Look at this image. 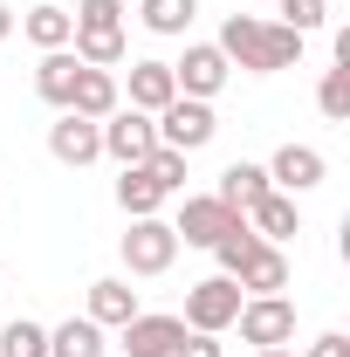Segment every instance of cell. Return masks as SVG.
<instances>
[{"instance_id":"cell-1","label":"cell","mask_w":350,"mask_h":357,"mask_svg":"<svg viewBox=\"0 0 350 357\" xmlns=\"http://www.w3.org/2000/svg\"><path fill=\"white\" fill-rule=\"evenodd\" d=\"M213 48L227 55V62L254 69V76H282V69L303 62V35L282 28V21H261V14H227V28H220Z\"/></svg>"},{"instance_id":"cell-2","label":"cell","mask_w":350,"mask_h":357,"mask_svg":"<svg viewBox=\"0 0 350 357\" xmlns=\"http://www.w3.org/2000/svg\"><path fill=\"white\" fill-rule=\"evenodd\" d=\"M241 282L234 275H206V282H192L185 289V330H206V337H220V330H234V316H241Z\"/></svg>"},{"instance_id":"cell-3","label":"cell","mask_w":350,"mask_h":357,"mask_svg":"<svg viewBox=\"0 0 350 357\" xmlns=\"http://www.w3.org/2000/svg\"><path fill=\"white\" fill-rule=\"evenodd\" d=\"M151 124H158V144H165V151H185V158H192L199 144H213V131H220L213 103H199V96H172Z\"/></svg>"},{"instance_id":"cell-4","label":"cell","mask_w":350,"mask_h":357,"mask_svg":"<svg viewBox=\"0 0 350 357\" xmlns=\"http://www.w3.org/2000/svg\"><path fill=\"white\" fill-rule=\"evenodd\" d=\"M172 261H178V234H172V220H158V213L131 220V234H124V268H131V275H165Z\"/></svg>"},{"instance_id":"cell-5","label":"cell","mask_w":350,"mask_h":357,"mask_svg":"<svg viewBox=\"0 0 350 357\" xmlns=\"http://www.w3.org/2000/svg\"><path fill=\"white\" fill-rule=\"evenodd\" d=\"M103 151H110L117 165H144V158L158 151V124H151L144 110H131V103H117V110L103 117Z\"/></svg>"},{"instance_id":"cell-6","label":"cell","mask_w":350,"mask_h":357,"mask_svg":"<svg viewBox=\"0 0 350 357\" xmlns=\"http://www.w3.org/2000/svg\"><path fill=\"white\" fill-rule=\"evenodd\" d=\"M234 323H241V337H248L254 351H275V344L296 337V303H289V296H248Z\"/></svg>"},{"instance_id":"cell-7","label":"cell","mask_w":350,"mask_h":357,"mask_svg":"<svg viewBox=\"0 0 350 357\" xmlns=\"http://www.w3.org/2000/svg\"><path fill=\"white\" fill-rule=\"evenodd\" d=\"M234 227H241V213H234L227 199H213V192H199V199L178 206L172 234H178V248H213L220 234H234Z\"/></svg>"},{"instance_id":"cell-8","label":"cell","mask_w":350,"mask_h":357,"mask_svg":"<svg viewBox=\"0 0 350 357\" xmlns=\"http://www.w3.org/2000/svg\"><path fill=\"white\" fill-rule=\"evenodd\" d=\"M227 76H234V62H227L213 42H192V48H185V62H172L178 96H199V103H213L220 89H227Z\"/></svg>"},{"instance_id":"cell-9","label":"cell","mask_w":350,"mask_h":357,"mask_svg":"<svg viewBox=\"0 0 350 357\" xmlns=\"http://www.w3.org/2000/svg\"><path fill=\"white\" fill-rule=\"evenodd\" d=\"M330 178V158L316 151V144H282L275 158H268V185L275 192H316Z\"/></svg>"},{"instance_id":"cell-10","label":"cell","mask_w":350,"mask_h":357,"mask_svg":"<svg viewBox=\"0 0 350 357\" xmlns=\"http://www.w3.org/2000/svg\"><path fill=\"white\" fill-rule=\"evenodd\" d=\"M48 151H55V165H89V158H103V124L62 110V117L48 124Z\"/></svg>"},{"instance_id":"cell-11","label":"cell","mask_w":350,"mask_h":357,"mask_svg":"<svg viewBox=\"0 0 350 357\" xmlns=\"http://www.w3.org/2000/svg\"><path fill=\"white\" fill-rule=\"evenodd\" d=\"M234 282H241V296H282L289 289V255L275 241H254L241 255V268H234Z\"/></svg>"},{"instance_id":"cell-12","label":"cell","mask_w":350,"mask_h":357,"mask_svg":"<svg viewBox=\"0 0 350 357\" xmlns=\"http://www.w3.org/2000/svg\"><path fill=\"white\" fill-rule=\"evenodd\" d=\"M178 337H185V323H178V316H151V310H137L131 323H124V357H172V351H178Z\"/></svg>"},{"instance_id":"cell-13","label":"cell","mask_w":350,"mask_h":357,"mask_svg":"<svg viewBox=\"0 0 350 357\" xmlns=\"http://www.w3.org/2000/svg\"><path fill=\"white\" fill-rule=\"evenodd\" d=\"M83 316L96 323V330H124V323L137 316V289L117 282V275H103V282H89V310Z\"/></svg>"},{"instance_id":"cell-14","label":"cell","mask_w":350,"mask_h":357,"mask_svg":"<svg viewBox=\"0 0 350 357\" xmlns=\"http://www.w3.org/2000/svg\"><path fill=\"white\" fill-rule=\"evenodd\" d=\"M117 103H124L117 76H110V69H89V62H83V76H76V89H69V110H76V117H89V124H103Z\"/></svg>"},{"instance_id":"cell-15","label":"cell","mask_w":350,"mask_h":357,"mask_svg":"<svg viewBox=\"0 0 350 357\" xmlns=\"http://www.w3.org/2000/svg\"><path fill=\"white\" fill-rule=\"evenodd\" d=\"M241 220L254 227L261 241H275V248H282L289 234H303V213H296V192H268V199H254V206H248Z\"/></svg>"},{"instance_id":"cell-16","label":"cell","mask_w":350,"mask_h":357,"mask_svg":"<svg viewBox=\"0 0 350 357\" xmlns=\"http://www.w3.org/2000/svg\"><path fill=\"white\" fill-rule=\"evenodd\" d=\"M131 110H144V117H158L165 103L178 96V83H172V62H131Z\"/></svg>"},{"instance_id":"cell-17","label":"cell","mask_w":350,"mask_h":357,"mask_svg":"<svg viewBox=\"0 0 350 357\" xmlns=\"http://www.w3.org/2000/svg\"><path fill=\"white\" fill-rule=\"evenodd\" d=\"M76 76H83V62H76L69 48H48L42 62H35V96H42V103H55V110H69Z\"/></svg>"},{"instance_id":"cell-18","label":"cell","mask_w":350,"mask_h":357,"mask_svg":"<svg viewBox=\"0 0 350 357\" xmlns=\"http://www.w3.org/2000/svg\"><path fill=\"white\" fill-rule=\"evenodd\" d=\"M268 192H275V185H268V165H248V158H241V165H227L220 185H213V199H227L234 213H248V206L268 199Z\"/></svg>"},{"instance_id":"cell-19","label":"cell","mask_w":350,"mask_h":357,"mask_svg":"<svg viewBox=\"0 0 350 357\" xmlns=\"http://www.w3.org/2000/svg\"><path fill=\"white\" fill-rule=\"evenodd\" d=\"M69 55L89 62V69H117L124 62V28H76L69 35Z\"/></svg>"},{"instance_id":"cell-20","label":"cell","mask_w":350,"mask_h":357,"mask_svg":"<svg viewBox=\"0 0 350 357\" xmlns=\"http://www.w3.org/2000/svg\"><path fill=\"white\" fill-rule=\"evenodd\" d=\"M14 28H21V35H28V42L42 48H69V35H76V21H69V7H28V21H14Z\"/></svg>"},{"instance_id":"cell-21","label":"cell","mask_w":350,"mask_h":357,"mask_svg":"<svg viewBox=\"0 0 350 357\" xmlns=\"http://www.w3.org/2000/svg\"><path fill=\"white\" fill-rule=\"evenodd\" d=\"M48 357H103V330L89 316H69L48 330Z\"/></svg>"},{"instance_id":"cell-22","label":"cell","mask_w":350,"mask_h":357,"mask_svg":"<svg viewBox=\"0 0 350 357\" xmlns=\"http://www.w3.org/2000/svg\"><path fill=\"white\" fill-rule=\"evenodd\" d=\"M117 206H124L131 220H144V213L165 206V192H158V178L144 172V165H124V178H117Z\"/></svg>"},{"instance_id":"cell-23","label":"cell","mask_w":350,"mask_h":357,"mask_svg":"<svg viewBox=\"0 0 350 357\" xmlns=\"http://www.w3.org/2000/svg\"><path fill=\"white\" fill-rule=\"evenodd\" d=\"M192 14H199V0H144V7H137V21H144L151 35H165V42L192 28Z\"/></svg>"},{"instance_id":"cell-24","label":"cell","mask_w":350,"mask_h":357,"mask_svg":"<svg viewBox=\"0 0 350 357\" xmlns=\"http://www.w3.org/2000/svg\"><path fill=\"white\" fill-rule=\"evenodd\" d=\"M316 110H323L330 124H350V62L323 69V83H316Z\"/></svg>"},{"instance_id":"cell-25","label":"cell","mask_w":350,"mask_h":357,"mask_svg":"<svg viewBox=\"0 0 350 357\" xmlns=\"http://www.w3.org/2000/svg\"><path fill=\"white\" fill-rule=\"evenodd\" d=\"M0 357H48V330L28 323V316H14V323L0 330Z\"/></svg>"},{"instance_id":"cell-26","label":"cell","mask_w":350,"mask_h":357,"mask_svg":"<svg viewBox=\"0 0 350 357\" xmlns=\"http://www.w3.org/2000/svg\"><path fill=\"white\" fill-rule=\"evenodd\" d=\"M275 14H282V28H296V35H316V28L330 21V0H282Z\"/></svg>"},{"instance_id":"cell-27","label":"cell","mask_w":350,"mask_h":357,"mask_svg":"<svg viewBox=\"0 0 350 357\" xmlns=\"http://www.w3.org/2000/svg\"><path fill=\"white\" fill-rule=\"evenodd\" d=\"M144 172L158 178V192H165V199H172L178 185H185V151H165V144H158V151H151V158H144Z\"/></svg>"},{"instance_id":"cell-28","label":"cell","mask_w":350,"mask_h":357,"mask_svg":"<svg viewBox=\"0 0 350 357\" xmlns=\"http://www.w3.org/2000/svg\"><path fill=\"white\" fill-rule=\"evenodd\" d=\"M76 28H124V0H76Z\"/></svg>"},{"instance_id":"cell-29","label":"cell","mask_w":350,"mask_h":357,"mask_svg":"<svg viewBox=\"0 0 350 357\" xmlns=\"http://www.w3.org/2000/svg\"><path fill=\"white\" fill-rule=\"evenodd\" d=\"M172 357H227V351H220V337H206V330H185Z\"/></svg>"},{"instance_id":"cell-30","label":"cell","mask_w":350,"mask_h":357,"mask_svg":"<svg viewBox=\"0 0 350 357\" xmlns=\"http://www.w3.org/2000/svg\"><path fill=\"white\" fill-rule=\"evenodd\" d=\"M303 357H350V337H344V330H323V337H316Z\"/></svg>"},{"instance_id":"cell-31","label":"cell","mask_w":350,"mask_h":357,"mask_svg":"<svg viewBox=\"0 0 350 357\" xmlns=\"http://www.w3.org/2000/svg\"><path fill=\"white\" fill-rule=\"evenodd\" d=\"M7 35H14V7L0 0V42H7Z\"/></svg>"},{"instance_id":"cell-32","label":"cell","mask_w":350,"mask_h":357,"mask_svg":"<svg viewBox=\"0 0 350 357\" xmlns=\"http://www.w3.org/2000/svg\"><path fill=\"white\" fill-rule=\"evenodd\" d=\"M254 357H296V351H289V344H275V351H254Z\"/></svg>"}]
</instances>
